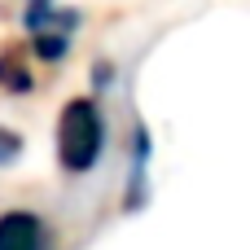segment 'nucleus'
I'll list each match as a JSON object with an SVG mask.
<instances>
[{
  "mask_svg": "<svg viewBox=\"0 0 250 250\" xmlns=\"http://www.w3.org/2000/svg\"><path fill=\"white\" fill-rule=\"evenodd\" d=\"M0 250H53V233L35 211H4L0 215Z\"/></svg>",
  "mask_w": 250,
  "mask_h": 250,
  "instance_id": "nucleus-3",
  "label": "nucleus"
},
{
  "mask_svg": "<svg viewBox=\"0 0 250 250\" xmlns=\"http://www.w3.org/2000/svg\"><path fill=\"white\" fill-rule=\"evenodd\" d=\"M26 31H31V44H35L40 62H62L66 48L75 44L79 13L57 9L53 0H26Z\"/></svg>",
  "mask_w": 250,
  "mask_h": 250,
  "instance_id": "nucleus-2",
  "label": "nucleus"
},
{
  "mask_svg": "<svg viewBox=\"0 0 250 250\" xmlns=\"http://www.w3.org/2000/svg\"><path fill=\"white\" fill-rule=\"evenodd\" d=\"M18 154H22V136H18V132H4V127H0V167H4V163H13Z\"/></svg>",
  "mask_w": 250,
  "mask_h": 250,
  "instance_id": "nucleus-5",
  "label": "nucleus"
},
{
  "mask_svg": "<svg viewBox=\"0 0 250 250\" xmlns=\"http://www.w3.org/2000/svg\"><path fill=\"white\" fill-rule=\"evenodd\" d=\"M105 154V123L92 97H75L66 101L62 119H57V163L66 176H88L97 167V158Z\"/></svg>",
  "mask_w": 250,
  "mask_h": 250,
  "instance_id": "nucleus-1",
  "label": "nucleus"
},
{
  "mask_svg": "<svg viewBox=\"0 0 250 250\" xmlns=\"http://www.w3.org/2000/svg\"><path fill=\"white\" fill-rule=\"evenodd\" d=\"M31 66L22 62V53L18 48H4L0 53V88L4 92H31Z\"/></svg>",
  "mask_w": 250,
  "mask_h": 250,
  "instance_id": "nucleus-4",
  "label": "nucleus"
}]
</instances>
